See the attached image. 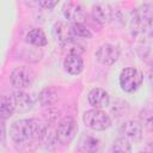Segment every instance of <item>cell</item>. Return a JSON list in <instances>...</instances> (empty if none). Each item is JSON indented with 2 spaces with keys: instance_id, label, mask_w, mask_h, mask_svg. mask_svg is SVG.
<instances>
[{
  "instance_id": "obj_1",
  "label": "cell",
  "mask_w": 153,
  "mask_h": 153,
  "mask_svg": "<svg viewBox=\"0 0 153 153\" xmlns=\"http://www.w3.org/2000/svg\"><path fill=\"white\" fill-rule=\"evenodd\" d=\"M47 135V126L37 118L18 120L10 128V136L16 143H24L31 140H41Z\"/></svg>"
},
{
  "instance_id": "obj_2",
  "label": "cell",
  "mask_w": 153,
  "mask_h": 153,
  "mask_svg": "<svg viewBox=\"0 0 153 153\" xmlns=\"http://www.w3.org/2000/svg\"><path fill=\"white\" fill-rule=\"evenodd\" d=\"M130 30L137 39H146L153 35V6L141 5L133 10Z\"/></svg>"
},
{
  "instance_id": "obj_3",
  "label": "cell",
  "mask_w": 153,
  "mask_h": 153,
  "mask_svg": "<svg viewBox=\"0 0 153 153\" xmlns=\"http://www.w3.org/2000/svg\"><path fill=\"white\" fill-rule=\"evenodd\" d=\"M82 122L87 128L96 131H102L111 127L110 116L100 109H91L85 111L82 115Z\"/></svg>"
},
{
  "instance_id": "obj_4",
  "label": "cell",
  "mask_w": 153,
  "mask_h": 153,
  "mask_svg": "<svg viewBox=\"0 0 153 153\" xmlns=\"http://www.w3.org/2000/svg\"><path fill=\"white\" fill-rule=\"evenodd\" d=\"M142 73L135 67H126L120 73V86L124 92L131 93L136 91L142 84Z\"/></svg>"
},
{
  "instance_id": "obj_5",
  "label": "cell",
  "mask_w": 153,
  "mask_h": 153,
  "mask_svg": "<svg viewBox=\"0 0 153 153\" xmlns=\"http://www.w3.org/2000/svg\"><path fill=\"white\" fill-rule=\"evenodd\" d=\"M35 80L33 71L27 66H20L14 68L10 74V81L17 90H24L32 85Z\"/></svg>"
},
{
  "instance_id": "obj_6",
  "label": "cell",
  "mask_w": 153,
  "mask_h": 153,
  "mask_svg": "<svg viewBox=\"0 0 153 153\" xmlns=\"http://www.w3.org/2000/svg\"><path fill=\"white\" fill-rule=\"evenodd\" d=\"M78 133V123L72 116H65L57 124L56 136L60 142L69 143Z\"/></svg>"
},
{
  "instance_id": "obj_7",
  "label": "cell",
  "mask_w": 153,
  "mask_h": 153,
  "mask_svg": "<svg viewBox=\"0 0 153 153\" xmlns=\"http://www.w3.org/2000/svg\"><path fill=\"white\" fill-rule=\"evenodd\" d=\"M94 55L99 63L105 66H111L118 60L120 49L111 43H104L97 49Z\"/></svg>"
},
{
  "instance_id": "obj_8",
  "label": "cell",
  "mask_w": 153,
  "mask_h": 153,
  "mask_svg": "<svg viewBox=\"0 0 153 153\" xmlns=\"http://www.w3.org/2000/svg\"><path fill=\"white\" fill-rule=\"evenodd\" d=\"M62 13L65 18L71 22L72 24L75 23H82L86 19V12L81 4L75 1H67L63 4Z\"/></svg>"
},
{
  "instance_id": "obj_9",
  "label": "cell",
  "mask_w": 153,
  "mask_h": 153,
  "mask_svg": "<svg viewBox=\"0 0 153 153\" xmlns=\"http://www.w3.org/2000/svg\"><path fill=\"white\" fill-rule=\"evenodd\" d=\"M11 98H12L16 112L25 114V112H29L33 108V98L31 97V94H29L27 92L23 90L14 91Z\"/></svg>"
},
{
  "instance_id": "obj_10",
  "label": "cell",
  "mask_w": 153,
  "mask_h": 153,
  "mask_svg": "<svg viewBox=\"0 0 153 153\" xmlns=\"http://www.w3.org/2000/svg\"><path fill=\"white\" fill-rule=\"evenodd\" d=\"M91 13H92L93 19L100 24H108L114 18V10L106 2L93 4L91 7Z\"/></svg>"
},
{
  "instance_id": "obj_11",
  "label": "cell",
  "mask_w": 153,
  "mask_h": 153,
  "mask_svg": "<svg viewBox=\"0 0 153 153\" xmlns=\"http://www.w3.org/2000/svg\"><path fill=\"white\" fill-rule=\"evenodd\" d=\"M53 35L56 38V41H59L61 44L68 43L74 41L75 36L73 33V29H72V24H68L67 22H57L54 24L53 26Z\"/></svg>"
},
{
  "instance_id": "obj_12",
  "label": "cell",
  "mask_w": 153,
  "mask_h": 153,
  "mask_svg": "<svg viewBox=\"0 0 153 153\" xmlns=\"http://www.w3.org/2000/svg\"><path fill=\"white\" fill-rule=\"evenodd\" d=\"M120 131L123 135V137H126L127 140L134 141V142H137L142 139V126L141 123L133 121V120L126 121L121 126Z\"/></svg>"
},
{
  "instance_id": "obj_13",
  "label": "cell",
  "mask_w": 153,
  "mask_h": 153,
  "mask_svg": "<svg viewBox=\"0 0 153 153\" xmlns=\"http://www.w3.org/2000/svg\"><path fill=\"white\" fill-rule=\"evenodd\" d=\"M87 100L94 109H102L109 105L110 97H109V93L104 88L94 87L88 92Z\"/></svg>"
},
{
  "instance_id": "obj_14",
  "label": "cell",
  "mask_w": 153,
  "mask_h": 153,
  "mask_svg": "<svg viewBox=\"0 0 153 153\" xmlns=\"http://www.w3.org/2000/svg\"><path fill=\"white\" fill-rule=\"evenodd\" d=\"M63 68L72 75H78L84 69V61L79 55H69L63 60Z\"/></svg>"
},
{
  "instance_id": "obj_15",
  "label": "cell",
  "mask_w": 153,
  "mask_h": 153,
  "mask_svg": "<svg viewBox=\"0 0 153 153\" xmlns=\"http://www.w3.org/2000/svg\"><path fill=\"white\" fill-rule=\"evenodd\" d=\"M100 147V141L90 134H84L79 140V149L82 153H97Z\"/></svg>"
},
{
  "instance_id": "obj_16",
  "label": "cell",
  "mask_w": 153,
  "mask_h": 153,
  "mask_svg": "<svg viewBox=\"0 0 153 153\" xmlns=\"http://www.w3.org/2000/svg\"><path fill=\"white\" fill-rule=\"evenodd\" d=\"M25 41L31 44V45H35V47H44L48 44V38L45 36V33L38 29V27H35V29H31L26 36H25Z\"/></svg>"
},
{
  "instance_id": "obj_17",
  "label": "cell",
  "mask_w": 153,
  "mask_h": 153,
  "mask_svg": "<svg viewBox=\"0 0 153 153\" xmlns=\"http://www.w3.org/2000/svg\"><path fill=\"white\" fill-rule=\"evenodd\" d=\"M140 123L143 128L153 131V103L146 104L139 112Z\"/></svg>"
},
{
  "instance_id": "obj_18",
  "label": "cell",
  "mask_w": 153,
  "mask_h": 153,
  "mask_svg": "<svg viewBox=\"0 0 153 153\" xmlns=\"http://www.w3.org/2000/svg\"><path fill=\"white\" fill-rule=\"evenodd\" d=\"M57 91L54 87H45L41 91L38 100L42 106H51L57 102Z\"/></svg>"
},
{
  "instance_id": "obj_19",
  "label": "cell",
  "mask_w": 153,
  "mask_h": 153,
  "mask_svg": "<svg viewBox=\"0 0 153 153\" xmlns=\"http://www.w3.org/2000/svg\"><path fill=\"white\" fill-rule=\"evenodd\" d=\"M13 112H16V110H14V105H13L11 96H2L1 100H0V116H1V120L5 121V120L10 118L13 115Z\"/></svg>"
},
{
  "instance_id": "obj_20",
  "label": "cell",
  "mask_w": 153,
  "mask_h": 153,
  "mask_svg": "<svg viewBox=\"0 0 153 153\" xmlns=\"http://www.w3.org/2000/svg\"><path fill=\"white\" fill-rule=\"evenodd\" d=\"M109 153H131V145L126 137H118L112 142Z\"/></svg>"
},
{
  "instance_id": "obj_21",
  "label": "cell",
  "mask_w": 153,
  "mask_h": 153,
  "mask_svg": "<svg viewBox=\"0 0 153 153\" xmlns=\"http://www.w3.org/2000/svg\"><path fill=\"white\" fill-rule=\"evenodd\" d=\"M61 47H62V50L66 54V56H69V55H79L80 56L84 53V48L80 44L75 43V41L61 44Z\"/></svg>"
},
{
  "instance_id": "obj_22",
  "label": "cell",
  "mask_w": 153,
  "mask_h": 153,
  "mask_svg": "<svg viewBox=\"0 0 153 153\" xmlns=\"http://www.w3.org/2000/svg\"><path fill=\"white\" fill-rule=\"evenodd\" d=\"M72 29H73V33L75 37H80V38H91L92 37L91 31L82 23L72 24Z\"/></svg>"
},
{
  "instance_id": "obj_23",
  "label": "cell",
  "mask_w": 153,
  "mask_h": 153,
  "mask_svg": "<svg viewBox=\"0 0 153 153\" xmlns=\"http://www.w3.org/2000/svg\"><path fill=\"white\" fill-rule=\"evenodd\" d=\"M38 5L41 7H43L44 10H53L57 5V1H47V0H43V1H39Z\"/></svg>"
},
{
  "instance_id": "obj_24",
  "label": "cell",
  "mask_w": 153,
  "mask_h": 153,
  "mask_svg": "<svg viewBox=\"0 0 153 153\" xmlns=\"http://www.w3.org/2000/svg\"><path fill=\"white\" fill-rule=\"evenodd\" d=\"M145 152H147V153H153V139L147 142L146 148H145Z\"/></svg>"
},
{
  "instance_id": "obj_25",
  "label": "cell",
  "mask_w": 153,
  "mask_h": 153,
  "mask_svg": "<svg viewBox=\"0 0 153 153\" xmlns=\"http://www.w3.org/2000/svg\"><path fill=\"white\" fill-rule=\"evenodd\" d=\"M148 82H149V86H151V88L153 90V68H151L149 71H148Z\"/></svg>"
},
{
  "instance_id": "obj_26",
  "label": "cell",
  "mask_w": 153,
  "mask_h": 153,
  "mask_svg": "<svg viewBox=\"0 0 153 153\" xmlns=\"http://www.w3.org/2000/svg\"><path fill=\"white\" fill-rule=\"evenodd\" d=\"M139 153H147V152H145V151H142V152H139Z\"/></svg>"
}]
</instances>
